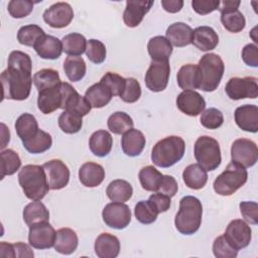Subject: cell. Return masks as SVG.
Listing matches in <instances>:
<instances>
[{"mask_svg":"<svg viewBox=\"0 0 258 258\" xmlns=\"http://www.w3.org/2000/svg\"><path fill=\"white\" fill-rule=\"evenodd\" d=\"M113 95L111 91L101 82L92 85L85 93V98L92 108H103L108 105Z\"/></svg>","mask_w":258,"mask_h":258,"instance_id":"obj_34","label":"cell"},{"mask_svg":"<svg viewBox=\"0 0 258 258\" xmlns=\"http://www.w3.org/2000/svg\"><path fill=\"white\" fill-rule=\"evenodd\" d=\"M108 128L114 134H124L133 128L132 118L125 112H115L108 118Z\"/></svg>","mask_w":258,"mask_h":258,"instance_id":"obj_44","label":"cell"},{"mask_svg":"<svg viewBox=\"0 0 258 258\" xmlns=\"http://www.w3.org/2000/svg\"><path fill=\"white\" fill-rule=\"evenodd\" d=\"M58 126L67 134L79 132L83 126V117L70 111H63L58 117Z\"/></svg>","mask_w":258,"mask_h":258,"instance_id":"obj_45","label":"cell"},{"mask_svg":"<svg viewBox=\"0 0 258 258\" xmlns=\"http://www.w3.org/2000/svg\"><path fill=\"white\" fill-rule=\"evenodd\" d=\"M194 153L198 163L207 171L215 170L222 161L219 142L211 136H201L197 139Z\"/></svg>","mask_w":258,"mask_h":258,"instance_id":"obj_7","label":"cell"},{"mask_svg":"<svg viewBox=\"0 0 258 258\" xmlns=\"http://www.w3.org/2000/svg\"><path fill=\"white\" fill-rule=\"evenodd\" d=\"M221 22L223 26L230 32L238 33L245 28L246 19L241 11H239L240 1L226 0L221 2Z\"/></svg>","mask_w":258,"mask_h":258,"instance_id":"obj_11","label":"cell"},{"mask_svg":"<svg viewBox=\"0 0 258 258\" xmlns=\"http://www.w3.org/2000/svg\"><path fill=\"white\" fill-rule=\"evenodd\" d=\"M22 215L23 220L28 227L38 223L49 222V212L40 201H34L26 205Z\"/></svg>","mask_w":258,"mask_h":258,"instance_id":"obj_33","label":"cell"},{"mask_svg":"<svg viewBox=\"0 0 258 258\" xmlns=\"http://www.w3.org/2000/svg\"><path fill=\"white\" fill-rule=\"evenodd\" d=\"M42 166L50 189L57 190L68 185L70 180V169L61 160L51 159L45 162Z\"/></svg>","mask_w":258,"mask_h":258,"instance_id":"obj_16","label":"cell"},{"mask_svg":"<svg viewBox=\"0 0 258 258\" xmlns=\"http://www.w3.org/2000/svg\"><path fill=\"white\" fill-rule=\"evenodd\" d=\"M33 48L43 59H56L63 51L61 40L55 36L46 34L36 42Z\"/></svg>","mask_w":258,"mask_h":258,"instance_id":"obj_25","label":"cell"},{"mask_svg":"<svg viewBox=\"0 0 258 258\" xmlns=\"http://www.w3.org/2000/svg\"><path fill=\"white\" fill-rule=\"evenodd\" d=\"M191 43L202 51L213 50L219 43V36L214 28L199 26L192 30Z\"/></svg>","mask_w":258,"mask_h":258,"instance_id":"obj_23","label":"cell"},{"mask_svg":"<svg viewBox=\"0 0 258 258\" xmlns=\"http://www.w3.org/2000/svg\"><path fill=\"white\" fill-rule=\"evenodd\" d=\"M86 54L92 62L100 64L106 58V46L102 41L98 39H89L87 41Z\"/></svg>","mask_w":258,"mask_h":258,"instance_id":"obj_48","label":"cell"},{"mask_svg":"<svg viewBox=\"0 0 258 258\" xmlns=\"http://www.w3.org/2000/svg\"><path fill=\"white\" fill-rule=\"evenodd\" d=\"M242 59L243 61L253 68L258 67V47L254 43L246 44L242 49Z\"/></svg>","mask_w":258,"mask_h":258,"instance_id":"obj_57","label":"cell"},{"mask_svg":"<svg viewBox=\"0 0 258 258\" xmlns=\"http://www.w3.org/2000/svg\"><path fill=\"white\" fill-rule=\"evenodd\" d=\"M147 50L153 61H168L172 53V45L166 37L157 35L149 39Z\"/></svg>","mask_w":258,"mask_h":258,"instance_id":"obj_28","label":"cell"},{"mask_svg":"<svg viewBox=\"0 0 258 258\" xmlns=\"http://www.w3.org/2000/svg\"><path fill=\"white\" fill-rule=\"evenodd\" d=\"M163 175L152 165L144 166L138 173L139 181L143 189L152 192H158Z\"/></svg>","mask_w":258,"mask_h":258,"instance_id":"obj_35","label":"cell"},{"mask_svg":"<svg viewBox=\"0 0 258 258\" xmlns=\"http://www.w3.org/2000/svg\"><path fill=\"white\" fill-rule=\"evenodd\" d=\"M0 257H8V258H15V251L14 245L7 242L0 243Z\"/></svg>","mask_w":258,"mask_h":258,"instance_id":"obj_61","label":"cell"},{"mask_svg":"<svg viewBox=\"0 0 258 258\" xmlns=\"http://www.w3.org/2000/svg\"><path fill=\"white\" fill-rule=\"evenodd\" d=\"M100 82L111 91L113 96H120L124 90L126 79H124L118 74L108 72L102 77Z\"/></svg>","mask_w":258,"mask_h":258,"instance_id":"obj_53","label":"cell"},{"mask_svg":"<svg viewBox=\"0 0 258 258\" xmlns=\"http://www.w3.org/2000/svg\"><path fill=\"white\" fill-rule=\"evenodd\" d=\"M0 81L3 89V100H26L31 91L33 78L31 73L7 68L1 73Z\"/></svg>","mask_w":258,"mask_h":258,"instance_id":"obj_1","label":"cell"},{"mask_svg":"<svg viewBox=\"0 0 258 258\" xmlns=\"http://www.w3.org/2000/svg\"><path fill=\"white\" fill-rule=\"evenodd\" d=\"M161 5L166 12L176 13L180 11V9L182 8L183 1L182 0H162Z\"/></svg>","mask_w":258,"mask_h":258,"instance_id":"obj_60","label":"cell"},{"mask_svg":"<svg viewBox=\"0 0 258 258\" xmlns=\"http://www.w3.org/2000/svg\"><path fill=\"white\" fill-rule=\"evenodd\" d=\"M15 130L21 141H25L34 136L39 130L37 120L33 115L23 113L15 122Z\"/></svg>","mask_w":258,"mask_h":258,"instance_id":"obj_37","label":"cell"},{"mask_svg":"<svg viewBox=\"0 0 258 258\" xmlns=\"http://www.w3.org/2000/svg\"><path fill=\"white\" fill-rule=\"evenodd\" d=\"M13 245H14L15 257L31 258V257L34 256V253H33L32 249L29 247V245H27L25 243H22V242H17Z\"/></svg>","mask_w":258,"mask_h":258,"instance_id":"obj_59","label":"cell"},{"mask_svg":"<svg viewBox=\"0 0 258 258\" xmlns=\"http://www.w3.org/2000/svg\"><path fill=\"white\" fill-rule=\"evenodd\" d=\"M225 91L231 100H242L245 98L256 99L258 97L257 78H231L226 84Z\"/></svg>","mask_w":258,"mask_h":258,"instance_id":"obj_8","label":"cell"},{"mask_svg":"<svg viewBox=\"0 0 258 258\" xmlns=\"http://www.w3.org/2000/svg\"><path fill=\"white\" fill-rule=\"evenodd\" d=\"M182 179L187 187L191 189H201L208 181V173L199 163H192L184 168Z\"/></svg>","mask_w":258,"mask_h":258,"instance_id":"obj_32","label":"cell"},{"mask_svg":"<svg viewBox=\"0 0 258 258\" xmlns=\"http://www.w3.org/2000/svg\"><path fill=\"white\" fill-rule=\"evenodd\" d=\"M60 78L57 71L52 69H42L33 75V84L38 93L47 89L54 88L60 84Z\"/></svg>","mask_w":258,"mask_h":258,"instance_id":"obj_40","label":"cell"},{"mask_svg":"<svg viewBox=\"0 0 258 258\" xmlns=\"http://www.w3.org/2000/svg\"><path fill=\"white\" fill-rule=\"evenodd\" d=\"M44 35L45 33L40 26L36 24H28L19 28L17 32V40L22 45L34 46Z\"/></svg>","mask_w":258,"mask_h":258,"instance_id":"obj_42","label":"cell"},{"mask_svg":"<svg viewBox=\"0 0 258 258\" xmlns=\"http://www.w3.org/2000/svg\"><path fill=\"white\" fill-rule=\"evenodd\" d=\"M235 122L244 131L256 133L258 131V107L256 105H242L235 110Z\"/></svg>","mask_w":258,"mask_h":258,"instance_id":"obj_20","label":"cell"},{"mask_svg":"<svg viewBox=\"0 0 258 258\" xmlns=\"http://www.w3.org/2000/svg\"><path fill=\"white\" fill-rule=\"evenodd\" d=\"M176 106L183 114L195 117L205 110L206 101L198 92L186 90L177 96Z\"/></svg>","mask_w":258,"mask_h":258,"instance_id":"obj_18","label":"cell"},{"mask_svg":"<svg viewBox=\"0 0 258 258\" xmlns=\"http://www.w3.org/2000/svg\"><path fill=\"white\" fill-rule=\"evenodd\" d=\"M148 201L154 207V209L158 212V214L164 213L170 208V203H171L170 198L161 192L152 194L149 197Z\"/></svg>","mask_w":258,"mask_h":258,"instance_id":"obj_56","label":"cell"},{"mask_svg":"<svg viewBox=\"0 0 258 258\" xmlns=\"http://www.w3.org/2000/svg\"><path fill=\"white\" fill-rule=\"evenodd\" d=\"M10 69L20 70L31 73L32 61L30 56L20 50H13L8 56V67Z\"/></svg>","mask_w":258,"mask_h":258,"instance_id":"obj_49","label":"cell"},{"mask_svg":"<svg viewBox=\"0 0 258 258\" xmlns=\"http://www.w3.org/2000/svg\"><path fill=\"white\" fill-rule=\"evenodd\" d=\"M60 84L54 88L47 89L38 93L37 107L41 113L50 114L53 111L61 108L63 97Z\"/></svg>","mask_w":258,"mask_h":258,"instance_id":"obj_21","label":"cell"},{"mask_svg":"<svg viewBox=\"0 0 258 258\" xmlns=\"http://www.w3.org/2000/svg\"><path fill=\"white\" fill-rule=\"evenodd\" d=\"M62 50L70 56H80L86 52L87 39L81 33L73 32L67 34L61 39Z\"/></svg>","mask_w":258,"mask_h":258,"instance_id":"obj_39","label":"cell"},{"mask_svg":"<svg viewBox=\"0 0 258 258\" xmlns=\"http://www.w3.org/2000/svg\"><path fill=\"white\" fill-rule=\"evenodd\" d=\"M134 215L138 222L144 225H149L156 221L158 212L149 203V201H140L135 206Z\"/></svg>","mask_w":258,"mask_h":258,"instance_id":"obj_46","label":"cell"},{"mask_svg":"<svg viewBox=\"0 0 258 258\" xmlns=\"http://www.w3.org/2000/svg\"><path fill=\"white\" fill-rule=\"evenodd\" d=\"M63 71L72 82L81 81L87 72V66L82 56H68L63 61Z\"/></svg>","mask_w":258,"mask_h":258,"instance_id":"obj_41","label":"cell"},{"mask_svg":"<svg viewBox=\"0 0 258 258\" xmlns=\"http://www.w3.org/2000/svg\"><path fill=\"white\" fill-rule=\"evenodd\" d=\"M1 158V179L6 175L14 174L21 166V159L17 152L12 149L2 150L0 153Z\"/></svg>","mask_w":258,"mask_h":258,"instance_id":"obj_43","label":"cell"},{"mask_svg":"<svg viewBox=\"0 0 258 258\" xmlns=\"http://www.w3.org/2000/svg\"><path fill=\"white\" fill-rule=\"evenodd\" d=\"M146 143L145 136L137 129H130L125 132L121 139V147L123 152L130 157L138 156L144 149Z\"/></svg>","mask_w":258,"mask_h":258,"instance_id":"obj_24","label":"cell"},{"mask_svg":"<svg viewBox=\"0 0 258 258\" xmlns=\"http://www.w3.org/2000/svg\"><path fill=\"white\" fill-rule=\"evenodd\" d=\"M200 122L207 129H218L224 123V115L217 108H209L202 112Z\"/></svg>","mask_w":258,"mask_h":258,"instance_id":"obj_47","label":"cell"},{"mask_svg":"<svg viewBox=\"0 0 258 258\" xmlns=\"http://www.w3.org/2000/svg\"><path fill=\"white\" fill-rule=\"evenodd\" d=\"M213 253L217 258H235L238 255V250L230 245L224 235H221L213 243Z\"/></svg>","mask_w":258,"mask_h":258,"instance_id":"obj_50","label":"cell"},{"mask_svg":"<svg viewBox=\"0 0 258 258\" xmlns=\"http://www.w3.org/2000/svg\"><path fill=\"white\" fill-rule=\"evenodd\" d=\"M203 206L201 201L192 196H185L179 201V210L174 218L176 230L183 235H192L201 227Z\"/></svg>","mask_w":258,"mask_h":258,"instance_id":"obj_2","label":"cell"},{"mask_svg":"<svg viewBox=\"0 0 258 258\" xmlns=\"http://www.w3.org/2000/svg\"><path fill=\"white\" fill-rule=\"evenodd\" d=\"M119 239L109 233L100 234L94 245L95 253L99 258H115L120 253Z\"/></svg>","mask_w":258,"mask_h":258,"instance_id":"obj_22","label":"cell"},{"mask_svg":"<svg viewBox=\"0 0 258 258\" xmlns=\"http://www.w3.org/2000/svg\"><path fill=\"white\" fill-rule=\"evenodd\" d=\"M113 138L106 130H98L94 132L89 140V147L92 153L98 157L107 156L112 149Z\"/></svg>","mask_w":258,"mask_h":258,"instance_id":"obj_31","label":"cell"},{"mask_svg":"<svg viewBox=\"0 0 258 258\" xmlns=\"http://www.w3.org/2000/svg\"><path fill=\"white\" fill-rule=\"evenodd\" d=\"M165 35L171 45L183 47L191 43L192 29L184 22H174L167 27Z\"/></svg>","mask_w":258,"mask_h":258,"instance_id":"obj_27","label":"cell"},{"mask_svg":"<svg viewBox=\"0 0 258 258\" xmlns=\"http://www.w3.org/2000/svg\"><path fill=\"white\" fill-rule=\"evenodd\" d=\"M240 212L244 220L252 225L258 223V205L256 202H241Z\"/></svg>","mask_w":258,"mask_h":258,"instance_id":"obj_54","label":"cell"},{"mask_svg":"<svg viewBox=\"0 0 258 258\" xmlns=\"http://www.w3.org/2000/svg\"><path fill=\"white\" fill-rule=\"evenodd\" d=\"M56 232L49 222L38 223L29 227L28 242L35 249H49L54 246Z\"/></svg>","mask_w":258,"mask_h":258,"instance_id":"obj_15","label":"cell"},{"mask_svg":"<svg viewBox=\"0 0 258 258\" xmlns=\"http://www.w3.org/2000/svg\"><path fill=\"white\" fill-rule=\"evenodd\" d=\"M177 189H178V184L175 178L171 175H163L158 192L164 194L169 198H172L177 192Z\"/></svg>","mask_w":258,"mask_h":258,"instance_id":"obj_58","label":"cell"},{"mask_svg":"<svg viewBox=\"0 0 258 258\" xmlns=\"http://www.w3.org/2000/svg\"><path fill=\"white\" fill-rule=\"evenodd\" d=\"M201 74L200 90L205 92L215 91L223 78L225 64L223 59L217 53L204 54L198 64Z\"/></svg>","mask_w":258,"mask_h":258,"instance_id":"obj_5","label":"cell"},{"mask_svg":"<svg viewBox=\"0 0 258 258\" xmlns=\"http://www.w3.org/2000/svg\"><path fill=\"white\" fill-rule=\"evenodd\" d=\"M232 162L244 168L251 167L258 160V148L254 141L247 138H240L233 142L231 147Z\"/></svg>","mask_w":258,"mask_h":258,"instance_id":"obj_9","label":"cell"},{"mask_svg":"<svg viewBox=\"0 0 258 258\" xmlns=\"http://www.w3.org/2000/svg\"><path fill=\"white\" fill-rule=\"evenodd\" d=\"M177 84L183 91L200 89L201 86V74L198 66L187 63L182 66L176 76Z\"/></svg>","mask_w":258,"mask_h":258,"instance_id":"obj_30","label":"cell"},{"mask_svg":"<svg viewBox=\"0 0 258 258\" xmlns=\"http://www.w3.org/2000/svg\"><path fill=\"white\" fill-rule=\"evenodd\" d=\"M1 128H2V130H1V135H2L1 149H3V148L7 145V143L9 142V140H10V132H9V130L6 128L5 124H3V123H1Z\"/></svg>","mask_w":258,"mask_h":258,"instance_id":"obj_62","label":"cell"},{"mask_svg":"<svg viewBox=\"0 0 258 258\" xmlns=\"http://www.w3.org/2000/svg\"><path fill=\"white\" fill-rule=\"evenodd\" d=\"M153 1L128 0L123 13V21L128 27H136L143 20L145 14L150 10Z\"/></svg>","mask_w":258,"mask_h":258,"instance_id":"obj_19","label":"cell"},{"mask_svg":"<svg viewBox=\"0 0 258 258\" xmlns=\"http://www.w3.org/2000/svg\"><path fill=\"white\" fill-rule=\"evenodd\" d=\"M79 178L83 185L87 187H96L103 182L105 178V169L99 163L86 162L79 169Z\"/></svg>","mask_w":258,"mask_h":258,"instance_id":"obj_26","label":"cell"},{"mask_svg":"<svg viewBox=\"0 0 258 258\" xmlns=\"http://www.w3.org/2000/svg\"><path fill=\"white\" fill-rule=\"evenodd\" d=\"M60 87L63 97L61 109L73 112L82 117L90 113L92 109L91 104L85 97L81 96L72 85L66 82H61Z\"/></svg>","mask_w":258,"mask_h":258,"instance_id":"obj_14","label":"cell"},{"mask_svg":"<svg viewBox=\"0 0 258 258\" xmlns=\"http://www.w3.org/2000/svg\"><path fill=\"white\" fill-rule=\"evenodd\" d=\"M184 140L175 135L159 140L152 148L151 160L159 167H170L178 162L184 155Z\"/></svg>","mask_w":258,"mask_h":258,"instance_id":"obj_4","label":"cell"},{"mask_svg":"<svg viewBox=\"0 0 258 258\" xmlns=\"http://www.w3.org/2000/svg\"><path fill=\"white\" fill-rule=\"evenodd\" d=\"M104 223L113 229H125L131 222V211L124 203L113 202L105 206L102 212Z\"/></svg>","mask_w":258,"mask_h":258,"instance_id":"obj_10","label":"cell"},{"mask_svg":"<svg viewBox=\"0 0 258 258\" xmlns=\"http://www.w3.org/2000/svg\"><path fill=\"white\" fill-rule=\"evenodd\" d=\"M74 18V10L67 2L52 4L43 12V20L52 28H63Z\"/></svg>","mask_w":258,"mask_h":258,"instance_id":"obj_17","label":"cell"},{"mask_svg":"<svg viewBox=\"0 0 258 258\" xmlns=\"http://www.w3.org/2000/svg\"><path fill=\"white\" fill-rule=\"evenodd\" d=\"M18 181L26 198L31 201H41L50 189L42 165H24L18 173Z\"/></svg>","mask_w":258,"mask_h":258,"instance_id":"obj_3","label":"cell"},{"mask_svg":"<svg viewBox=\"0 0 258 258\" xmlns=\"http://www.w3.org/2000/svg\"><path fill=\"white\" fill-rule=\"evenodd\" d=\"M248 179V172L246 168L231 162L226 169L217 176L214 181L215 191L223 197H228L242 187Z\"/></svg>","mask_w":258,"mask_h":258,"instance_id":"obj_6","label":"cell"},{"mask_svg":"<svg viewBox=\"0 0 258 258\" xmlns=\"http://www.w3.org/2000/svg\"><path fill=\"white\" fill-rule=\"evenodd\" d=\"M34 3L29 0H11L8 2V12L13 18H23L33 10Z\"/></svg>","mask_w":258,"mask_h":258,"instance_id":"obj_51","label":"cell"},{"mask_svg":"<svg viewBox=\"0 0 258 258\" xmlns=\"http://www.w3.org/2000/svg\"><path fill=\"white\" fill-rule=\"evenodd\" d=\"M22 144L28 152L32 154H38L43 153L51 147L52 138L49 133L39 129L34 136L25 141H22Z\"/></svg>","mask_w":258,"mask_h":258,"instance_id":"obj_38","label":"cell"},{"mask_svg":"<svg viewBox=\"0 0 258 258\" xmlns=\"http://www.w3.org/2000/svg\"><path fill=\"white\" fill-rule=\"evenodd\" d=\"M126 103H135L141 97V87L139 82L134 78H127L125 87L119 96Z\"/></svg>","mask_w":258,"mask_h":258,"instance_id":"obj_52","label":"cell"},{"mask_svg":"<svg viewBox=\"0 0 258 258\" xmlns=\"http://www.w3.org/2000/svg\"><path fill=\"white\" fill-rule=\"evenodd\" d=\"M224 237L236 250L246 248L252 239V230L243 220L236 219L229 223L224 233Z\"/></svg>","mask_w":258,"mask_h":258,"instance_id":"obj_12","label":"cell"},{"mask_svg":"<svg viewBox=\"0 0 258 258\" xmlns=\"http://www.w3.org/2000/svg\"><path fill=\"white\" fill-rule=\"evenodd\" d=\"M170 75L168 61H151L146 74L145 85L151 92H162L166 89Z\"/></svg>","mask_w":258,"mask_h":258,"instance_id":"obj_13","label":"cell"},{"mask_svg":"<svg viewBox=\"0 0 258 258\" xmlns=\"http://www.w3.org/2000/svg\"><path fill=\"white\" fill-rule=\"evenodd\" d=\"M106 194L112 202L125 203L131 199L133 188L128 181L124 179H115L107 186Z\"/></svg>","mask_w":258,"mask_h":258,"instance_id":"obj_36","label":"cell"},{"mask_svg":"<svg viewBox=\"0 0 258 258\" xmlns=\"http://www.w3.org/2000/svg\"><path fill=\"white\" fill-rule=\"evenodd\" d=\"M79 245V238L77 233L70 228H61L56 231L54 242V249L56 252L70 255L74 253Z\"/></svg>","mask_w":258,"mask_h":258,"instance_id":"obj_29","label":"cell"},{"mask_svg":"<svg viewBox=\"0 0 258 258\" xmlns=\"http://www.w3.org/2000/svg\"><path fill=\"white\" fill-rule=\"evenodd\" d=\"M221 2L219 0H192L191 7L200 15L212 13L220 8Z\"/></svg>","mask_w":258,"mask_h":258,"instance_id":"obj_55","label":"cell"}]
</instances>
